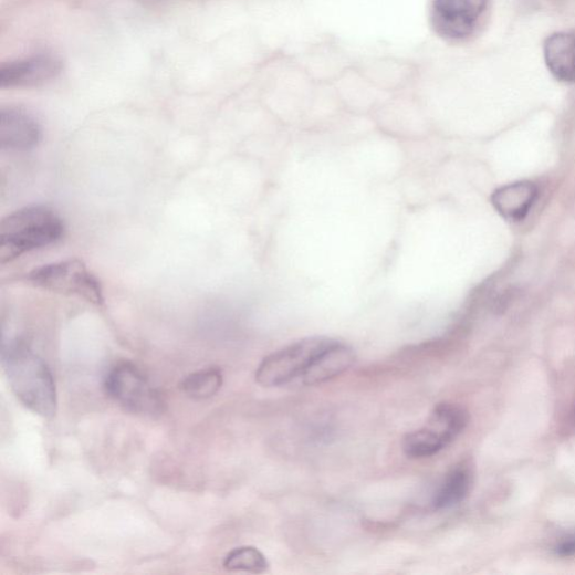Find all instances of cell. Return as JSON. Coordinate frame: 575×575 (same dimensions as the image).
I'll use <instances>...</instances> for the list:
<instances>
[{
	"label": "cell",
	"mask_w": 575,
	"mask_h": 575,
	"mask_svg": "<svg viewBox=\"0 0 575 575\" xmlns=\"http://www.w3.org/2000/svg\"><path fill=\"white\" fill-rule=\"evenodd\" d=\"M2 364L17 398L32 412L52 418L58 409L53 375L43 359L22 341L3 344Z\"/></svg>",
	"instance_id": "obj_1"
},
{
	"label": "cell",
	"mask_w": 575,
	"mask_h": 575,
	"mask_svg": "<svg viewBox=\"0 0 575 575\" xmlns=\"http://www.w3.org/2000/svg\"><path fill=\"white\" fill-rule=\"evenodd\" d=\"M64 234L60 216L46 206H31L8 216L0 226V263L51 245Z\"/></svg>",
	"instance_id": "obj_2"
},
{
	"label": "cell",
	"mask_w": 575,
	"mask_h": 575,
	"mask_svg": "<svg viewBox=\"0 0 575 575\" xmlns=\"http://www.w3.org/2000/svg\"><path fill=\"white\" fill-rule=\"evenodd\" d=\"M28 280L41 290L84 299L102 305L103 290L98 279L81 260H66L33 270Z\"/></svg>",
	"instance_id": "obj_3"
},
{
	"label": "cell",
	"mask_w": 575,
	"mask_h": 575,
	"mask_svg": "<svg viewBox=\"0 0 575 575\" xmlns=\"http://www.w3.org/2000/svg\"><path fill=\"white\" fill-rule=\"evenodd\" d=\"M333 341L327 337H310L270 354L257 370V383L271 388L302 378L318 354Z\"/></svg>",
	"instance_id": "obj_4"
},
{
	"label": "cell",
	"mask_w": 575,
	"mask_h": 575,
	"mask_svg": "<svg viewBox=\"0 0 575 575\" xmlns=\"http://www.w3.org/2000/svg\"><path fill=\"white\" fill-rule=\"evenodd\" d=\"M107 395L128 411L140 415H157L164 411L160 393L132 364L115 366L105 379Z\"/></svg>",
	"instance_id": "obj_5"
},
{
	"label": "cell",
	"mask_w": 575,
	"mask_h": 575,
	"mask_svg": "<svg viewBox=\"0 0 575 575\" xmlns=\"http://www.w3.org/2000/svg\"><path fill=\"white\" fill-rule=\"evenodd\" d=\"M488 7V0H436L433 25L448 39L461 40L470 36Z\"/></svg>",
	"instance_id": "obj_6"
},
{
	"label": "cell",
	"mask_w": 575,
	"mask_h": 575,
	"mask_svg": "<svg viewBox=\"0 0 575 575\" xmlns=\"http://www.w3.org/2000/svg\"><path fill=\"white\" fill-rule=\"evenodd\" d=\"M62 71V63L50 55H39L12 62L0 67V87L22 88L43 85L55 80Z\"/></svg>",
	"instance_id": "obj_7"
},
{
	"label": "cell",
	"mask_w": 575,
	"mask_h": 575,
	"mask_svg": "<svg viewBox=\"0 0 575 575\" xmlns=\"http://www.w3.org/2000/svg\"><path fill=\"white\" fill-rule=\"evenodd\" d=\"M39 123L24 111L10 108L0 113V144L4 150L28 151L39 146Z\"/></svg>",
	"instance_id": "obj_8"
},
{
	"label": "cell",
	"mask_w": 575,
	"mask_h": 575,
	"mask_svg": "<svg viewBox=\"0 0 575 575\" xmlns=\"http://www.w3.org/2000/svg\"><path fill=\"white\" fill-rule=\"evenodd\" d=\"M354 363V351L349 346L334 339L318 354L302 378L307 386L321 385L341 376Z\"/></svg>",
	"instance_id": "obj_9"
},
{
	"label": "cell",
	"mask_w": 575,
	"mask_h": 575,
	"mask_svg": "<svg viewBox=\"0 0 575 575\" xmlns=\"http://www.w3.org/2000/svg\"><path fill=\"white\" fill-rule=\"evenodd\" d=\"M544 58L557 81L575 84V34L558 32L548 36L544 43Z\"/></svg>",
	"instance_id": "obj_10"
},
{
	"label": "cell",
	"mask_w": 575,
	"mask_h": 575,
	"mask_svg": "<svg viewBox=\"0 0 575 575\" xmlns=\"http://www.w3.org/2000/svg\"><path fill=\"white\" fill-rule=\"evenodd\" d=\"M539 196L537 187L529 181L501 187L492 195V203L503 218L522 221Z\"/></svg>",
	"instance_id": "obj_11"
},
{
	"label": "cell",
	"mask_w": 575,
	"mask_h": 575,
	"mask_svg": "<svg viewBox=\"0 0 575 575\" xmlns=\"http://www.w3.org/2000/svg\"><path fill=\"white\" fill-rule=\"evenodd\" d=\"M473 484V471L469 463L462 462L453 467L440 484L433 506L438 511L458 506L470 493Z\"/></svg>",
	"instance_id": "obj_12"
},
{
	"label": "cell",
	"mask_w": 575,
	"mask_h": 575,
	"mask_svg": "<svg viewBox=\"0 0 575 575\" xmlns=\"http://www.w3.org/2000/svg\"><path fill=\"white\" fill-rule=\"evenodd\" d=\"M223 386L220 369L211 368L188 376L181 384L182 391L191 399L203 400L213 397Z\"/></svg>",
	"instance_id": "obj_13"
},
{
	"label": "cell",
	"mask_w": 575,
	"mask_h": 575,
	"mask_svg": "<svg viewBox=\"0 0 575 575\" xmlns=\"http://www.w3.org/2000/svg\"><path fill=\"white\" fill-rule=\"evenodd\" d=\"M447 447L448 445L427 426L412 431L404 440V451L412 459L433 457Z\"/></svg>",
	"instance_id": "obj_14"
},
{
	"label": "cell",
	"mask_w": 575,
	"mask_h": 575,
	"mask_svg": "<svg viewBox=\"0 0 575 575\" xmlns=\"http://www.w3.org/2000/svg\"><path fill=\"white\" fill-rule=\"evenodd\" d=\"M224 567L229 571H244L259 574L269 568V563L263 553L258 548L243 546L231 551L227 555Z\"/></svg>",
	"instance_id": "obj_15"
},
{
	"label": "cell",
	"mask_w": 575,
	"mask_h": 575,
	"mask_svg": "<svg viewBox=\"0 0 575 575\" xmlns=\"http://www.w3.org/2000/svg\"><path fill=\"white\" fill-rule=\"evenodd\" d=\"M555 554L561 557L575 556V534L563 537L554 547Z\"/></svg>",
	"instance_id": "obj_16"
},
{
	"label": "cell",
	"mask_w": 575,
	"mask_h": 575,
	"mask_svg": "<svg viewBox=\"0 0 575 575\" xmlns=\"http://www.w3.org/2000/svg\"><path fill=\"white\" fill-rule=\"evenodd\" d=\"M573 422L575 425V406H574V410H573Z\"/></svg>",
	"instance_id": "obj_17"
}]
</instances>
